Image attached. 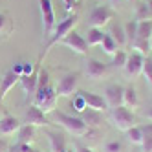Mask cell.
I'll return each instance as SVG.
<instances>
[{"mask_svg":"<svg viewBox=\"0 0 152 152\" xmlns=\"http://www.w3.org/2000/svg\"><path fill=\"white\" fill-rule=\"evenodd\" d=\"M9 150V145L6 139H0V152H7Z\"/></svg>","mask_w":152,"mask_h":152,"instance_id":"74e56055","label":"cell"},{"mask_svg":"<svg viewBox=\"0 0 152 152\" xmlns=\"http://www.w3.org/2000/svg\"><path fill=\"white\" fill-rule=\"evenodd\" d=\"M110 20H112V9L108 7V6H95V7L92 9L90 17H88L90 26H92V28H99V29H101L103 26H106Z\"/></svg>","mask_w":152,"mask_h":152,"instance_id":"ba28073f","label":"cell"},{"mask_svg":"<svg viewBox=\"0 0 152 152\" xmlns=\"http://www.w3.org/2000/svg\"><path fill=\"white\" fill-rule=\"evenodd\" d=\"M73 150H75V152H94L92 148L84 147V145H79V143H75V145H73Z\"/></svg>","mask_w":152,"mask_h":152,"instance_id":"8d00e7d4","label":"cell"},{"mask_svg":"<svg viewBox=\"0 0 152 152\" xmlns=\"http://www.w3.org/2000/svg\"><path fill=\"white\" fill-rule=\"evenodd\" d=\"M39 7H40V17H42V29L44 35L50 37L53 28H55V13H53V4L51 0H39Z\"/></svg>","mask_w":152,"mask_h":152,"instance_id":"52a82bcc","label":"cell"},{"mask_svg":"<svg viewBox=\"0 0 152 152\" xmlns=\"http://www.w3.org/2000/svg\"><path fill=\"white\" fill-rule=\"evenodd\" d=\"M7 152H37L31 145H24V143H15V145H11L9 147V150Z\"/></svg>","mask_w":152,"mask_h":152,"instance_id":"d6a6232c","label":"cell"},{"mask_svg":"<svg viewBox=\"0 0 152 152\" xmlns=\"http://www.w3.org/2000/svg\"><path fill=\"white\" fill-rule=\"evenodd\" d=\"M79 77H81V73L79 72H70L66 75H62L59 84H57V97H70L73 95L75 92H77V86H79Z\"/></svg>","mask_w":152,"mask_h":152,"instance_id":"5b68a950","label":"cell"},{"mask_svg":"<svg viewBox=\"0 0 152 152\" xmlns=\"http://www.w3.org/2000/svg\"><path fill=\"white\" fill-rule=\"evenodd\" d=\"M61 44H64L66 48H70L72 51H75L77 55H83V57H86V55H88V51H90V50H88L90 46L86 44V39H84L83 35H79L75 29L70 31V33L61 40Z\"/></svg>","mask_w":152,"mask_h":152,"instance_id":"8992f818","label":"cell"},{"mask_svg":"<svg viewBox=\"0 0 152 152\" xmlns=\"http://www.w3.org/2000/svg\"><path fill=\"white\" fill-rule=\"evenodd\" d=\"M136 20H152V13H150V7H148L147 2L137 6V9H136Z\"/></svg>","mask_w":152,"mask_h":152,"instance_id":"f546056e","label":"cell"},{"mask_svg":"<svg viewBox=\"0 0 152 152\" xmlns=\"http://www.w3.org/2000/svg\"><path fill=\"white\" fill-rule=\"evenodd\" d=\"M150 48H152V35H150Z\"/></svg>","mask_w":152,"mask_h":152,"instance_id":"b9f144b4","label":"cell"},{"mask_svg":"<svg viewBox=\"0 0 152 152\" xmlns=\"http://www.w3.org/2000/svg\"><path fill=\"white\" fill-rule=\"evenodd\" d=\"M6 115H7V110H6V106H4V103L0 101V119H2V117H6Z\"/></svg>","mask_w":152,"mask_h":152,"instance_id":"f35d334b","label":"cell"},{"mask_svg":"<svg viewBox=\"0 0 152 152\" xmlns=\"http://www.w3.org/2000/svg\"><path fill=\"white\" fill-rule=\"evenodd\" d=\"M18 128H20V121L17 117L7 114L6 117L0 119V134L2 136H11V134L18 132Z\"/></svg>","mask_w":152,"mask_h":152,"instance_id":"2e32d148","label":"cell"},{"mask_svg":"<svg viewBox=\"0 0 152 152\" xmlns=\"http://www.w3.org/2000/svg\"><path fill=\"white\" fill-rule=\"evenodd\" d=\"M77 92L81 94V97L84 99L86 106H88V108H92V110L104 112L106 108H108V104H106V101H104V97H103V95H99V94H94V92H84V90H77Z\"/></svg>","mask_w":152,"mask_h":152,"instance_id":"7c38bea8","label":"cell"},{"mask_svg":"<svg viewBox=\"0 0 152 152\" xmlns=\"http://www.w3.org/2000/svg\"><path fill=\"white\" fill-rule=\"evenodd\" d=\"M18 83H20V86H22V90H24L26 95H35L37 86H39V70L33 72L31 75H20Z\"/></svg>","mask_w":152,"mask_h":152,"instance_id":"5bb4252c","label":"cell"},{"mask_svg":"<svg viewBox=\"0 0 152 152\" xmlns=\"http://www.w3.org/2000/svg\"><path fill=\"white\" fill-rule=\"evenodd\" d=\"M125 28V33H126V40H128V44H132V42L136 40V35H137V20H128V22L123 24Z\"/></svg>","mask_w":152,"mask_h":152,"instance_id":"d4e9b609","label":"cell"},{"mask_svg":"<svg viewBox=\"0 0 152 152\" xmlns=\"http://www.w3.org/2000/svg\"><path fill=\"white\" fill-rule=\"evenodd\" d=\"M123 150V145L119 141H108L104 145V152H121Z\"/></svg>","mask_w":152,"mask_h":152,"instance_id":"836d02e7","label":"cell"},{"mask_svg":"<svg viewBox=\"0 0 152 152\" xmlns=\"http://www.w3.org/2000/svg\"><path fill=\"white\" fill-rule=\"evenodd\" d=\"M24 123L26 125H33V126H50L51 125V121L46 117V114L42 112L39 106H35V104H31L28 110H26V114H24Z\"/></svg>","mask_w":152,"mask_h":152,"instance_id":"9c48e42d","label":"cell"},{"mask_svg":"<svg viewBox=\"0 0 152 152\" xmlns=\"http://www.w3.org/2000/svg\"><path fill=\"white\" fill-rule=\"evenodd\" d=\"M125 134H126L128 141H130L132 145H141V141H143V132H141V128H139L137 125H134L132 128H128Z\"/></svg>","mask_w":152,"mask_h":152,"instance_id":"484cf974","label":"cell"},{"mask_svg":"<svg viewBox=\"0 0 152 152\" xmlns=\"http://www.w3.org/2000/svg\"><path fill=\"white\" fill-rule=\"evenodd\" d=\"M152 35V20H137V35L139 40H150Z\"/></svg>","mask_w":152,"mask_h":152,"instance_id":"44dd1931","label":"cell"},{"mask_svg":"<svg viewBox=\"0 0 152 152\" xmlns=\"http://www.w3.org/2000/svg\"><path fill=\"white\" fill-rule=\"evenodd\" d=\"M46 136L50 141V148L51 152H66V137L64 134L57 132V130H46Z\"/></svg>","mask_w":152,"mask_h":152,"instance_id":"4fadbf2b","label":"cell"},{"mask_svg":"<svg viewBox=\"0 0 152 152\" xmlns=\"http://www.w3.org/2000/svg\"><path fill=\"white\" fill-rule=\"evenodd\" d=\"M147 4H148V7H150V13H152V0H147Z\"/></svg>","mask_w":152,"mask_h":152,"instance_id":"60d3db41","label":"cell"},{"mask_svg":"<svg viewBox=\"0 0 152 152\" xmlns=\"http://www.w3.org/2000/svg\"><path fill=\"white\" fill-rule=\"evenodd\" d=\"M86 73H88L90 79L97 81L106 73V64L97 61V59H88V62H86Z\"/></svg>","mask_w":152,"mask_h":152,"instance_id":"9a60e30c","label":"cell"},{"mask_svg":"<svg viewBox=\"0 0 152 152\" xmlns=\"http://www.w3.org/2000/svg\"><path fill=\"white\" fill-rule=\"evenodd\" d=\"M101 48H103V51L104 53H108V55H114V53L119 50V46H117V42L108 35V33H104V37H103V42L99 44Z\"/></svg>","mask_w":152,"mask_h":152,"instance_id":"cb8c5ba5","label":"cell"},{"mask_svg":"<svg viewBox=\"0 0 152 152\" xmlns=\"http://www.w3.org/2000/svg\"><path fill=\"white\" fill-rule=\"evenodd\" d=\"M130 46H132V50H136L137 53H141L143 57L147 55L150 50H152V48H150V40H139V39H136Z\"/></svg>","mask_w":152,"mask_h":152,"instance_id":"83f0119b","label":"cell"},{"mask_svg":"<svg viewBox=\"0 0 152 152\" xmlns=\"http://www.w3.org/2000/svg\"><path fill=\"white\" fill-rule=\"evenodd\" d=\"M18 139H17V143H24V145H29L31 141L35 139V126L33 125H20L18 128Z\"/></svg>","mask_w":152,"mask_h":152,"instance_id":"ac0fdd59","label":"cell"},{"mask_svg":"<svg viewBox=\"0 0 152 152\" xmlns=\"http://www.w3.org/2000/svg\"><path fill=\"white\" fill-rule=\"evenodd\" d=\"M11 72L15 73V75H24V64L22 62H17V64H13V68H11Z\"/></svg>","mask_w":152,"mask_h":152,"instance_id":"d590c367","label":"cell"},{"mask_svg":"<svg viewBox=\"0 0 152 152\" xmlns=\"http://www.w3.org/2000/svg\"><path fill=\"white\" fill-rule=\"evenodd\" d=\"M126 57H128V53L123 51V50H117L114 55H112V64L115 68H125V64H126Z\"/></svg>","mask_w":152,"mask_h":152,"instance_id":"f1b7e54d","label":"cell"},{"mask_svg":"<svg viewBox=\"0 0 152 152\" xmlns=\"http://www.w3.org/2000/svg\"><path fill=\"white\" fill-rule=\"evenodd\" d=\"M55 123H59L64 130H68L70 134L73 136H86L90 132V126L86 125L81 117H73L70 114H64V112H51Z\"/></svg>","mask_w":152,"mask_h":152,"instance_id":"7a4b0ae2","label":"cell"},{"mask_svg":"<svg viewBox=\"0 0 152 152\" xmlns=\"http://www.w3.org/2000/svg\"><path fill=\"white\" fill-rule=\"evenodd\" d=\"M110 121L112 125L117 128V130H123V132H126L128 128H132L136 125V115L134 112L130 110V108L126 106H117V108H112L110 112Z\"/></svg>","mask_w":152,"mask_h":152,"instance_id":"277c9868","label":"cell"},{"mask_svg":"<svg viewBox=\"0 0 152 152\" xmlns=\"http://www.w3.org/2000/svg\"><path fill=\"white\" fill-rule=\"evenodd\" d=\"M137 103H139V99H137V92L134 90V86H126L125 92H123V106L136 108Z\"/></svg>","mask_w":152,"mask_h":152,"instance_id":"7402d4cb","label":"cell"},{"mask_svg":"<svg viewBox=\"0 0 152 152\" xmlns=\"http://www.w3.org/2000/svg\"><path fill=\"white\" fill-rule=\"evenodd\" d=\"M81 119L88 125L90 128L92 126H99L101 125V121H103V115H101V112H97V110H92V108H86V110L81 114Z\"/></svg>","mask_w":152,"mask_h":152,"instance_id":"d6986e66","label":"cell"},{"mask_svg":"<svg viewBox=\"0 0 152 152\" xmlns=\"http://www.w3.org/2000/svg\"><path fill=\"white\" fill-rule=\"evenodd\" d=\"M123 92L125 88L121 84H108L104 88V101L108 104V108H117L123 104Z\"/></svg>","mask_w":152,"mask_h":152,"instance_id":"8fae6325","label":"cell"},{"mask_svg":"<svg viewBox=\"0 0 152 152\" xmlns=\"http://www.w3.org/2000/svg\"><path fill=\"white\" fill-rule=\"evenodd\" d=\"M143 62H145V57L137 51H132V53H128L126 64H125L123 70L128 77H137V75L143 72Z\"/></svg>","mask_w":152,"mask_h":152,"instance_id":"30bf717a","label":"cell"},{"mask_svg":"<svg viewBox=\"0 0 152 152\" xmlns=\"http://www.w3.org/2000/svg\"><path fill=\"white\" fill-rule=\"evenodd\" d=\"M110 35L115 42H117V46H125L126 44V33H125V28H123V24H112L110 26Z\"/></svg>","mask_w":152,"mask_h":152,"instance_id":"ffe728a7","label":"cell"},{"mask_svg":"<svg viewBox=\"0 0 152 152\" xmlns=\"http://www.w3.org/2000/svg\"><path fill=\"white\" fill-rule=\"evenodd\" d=\"M62 2H64V9H66V11L72 15V11L77 7V2H79V0H62Z\"/></svg>","mask_w":152,"mask_h":152,"instance_id":"e575fe53","label":"cell"},{"mask_svg":"<svg viewBox=\"0 0 152 152\" xmlns=\"http://www.w3.org/2000/svg\"><path fill=\"white\" fill-rule=\"evenodd\" d=\"M72 106L75 108V112H79V114H83V112L86 110V108H88V106H86V103H84V99L81 97V94H79V92H75V94H73Z\"/></svg>","mask_w":152,"mask_h":152,"instance_id":"4dcf8cb0","label":"cell"},{"mask_svg":"<svg viewBox=\"0 0 152 152\" xmlns=\"http://www.w3.org/2000/svg\"><path fill=\"white\" fill-rule=\"evenodd\" d=\"M66 152H75V150H66Z\"/></svg>","mask_w":152,"mask_h":152,"instance_id":"7bdbcfd3","label":"cell"},{"mask_svg":"<svg viewBox=\"0 0 152 152\" xmlns=\"http://www.w3.org/2000/svg\"><path fill=\"white\" fill-rule=\"evenodd\" d=\"M103 37H104L103 29H99V28H90L88 29V39H86V44H88V46H97V44H101V42H103Z\"/></svg>","mask_w":152,"mask_h":152,"instance_id":"603a6c76","label":"cell"},{"mask_svg":"<svg viewBox=\"0 0 152 152\" xmlns=\"http://www.w3.org/2000/svg\"><path fill=\"white\" fill-rule=\"evenodd\" d=\"M35 106H39L44 114H51L55 112V106H57V92L55 88L51 86H46V88H37L35 92Z\"/></svg>","mask_w":152,"mask_h":152,"instance_id":"3957f363","label":"cell"},{"mask_svg":"<svg viewBox=\"0 0 152 152\" xmlns=\"http://www.w3.org/2000/svg\"><path fill=\"white\" fill-rule=\"evenodd\" d=\"M77 22H79V15H77V13H73V15H68L64 20H61L59 24H55V28H53V31H51V35L48 37V42L44 44V48H42L40 55H39L37 64H40V62H42V59L48 55V51H50V48H51V46H55L57 42H61L64 37L70 33V31H73V29H75Z\"/></svg>","mask_w":152,"mask_h":152,"instance_id":"6da1fadb","label":"cell"},{"mask_svg":"<svg viewBox=\"0 0 152 152\" xmlns=\"http://www.w3.org/2000/svg\"><path fill=\"white\" fill-rule=\"evenodd\" d=\"M145 117L148 119V121H152V106H148L147 110H145Z\"/></svg>","mask_w":152,"mask_h":152,"instance_id":"ab89813d","label":"cell"},{"mask_svg":"<svg viewBox=\"0 0 152 152\" xmlns=\"http://www.w3.org/2000/svg\"><path fill=\"white\" fill-rule=\"evenodd\" d=\"M17 83H18V75H15L11 70H9L2 77V81H0V101H4V97L7 95V92L11 90Z\"/></svg>","mask_w":152,"mask_h":152,"instance_id":"e0dca14e","label":"cell"},{"mask_svg":"<svg viewBox=\"0 0 152 152\" xmlns=\"http://www.w3.org/2000/svg\"><path fill=\"white\" fill-rule=\"evenodd\" d=\"M145 75V79H147V83L152 86V59H145V62H143V72H141Z\"/></svg>","mask_w":152,"mask_h":152,"instance_id":"1f68e13d","label":"cell"},{"mask_svg":"<svg viewBox=\"0 0 152 152\" xmlns=\"http://www.w3.org/2000/svg\"><path fill=\"white\" fill-rule=\"evenodd\" d=\"M13 31V22L6 13H0V35H9Z\"/></svg>","mask_w":152,"mask_h":152,"instance_id":"4316f807","label":"cell"}]
</instances>
